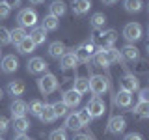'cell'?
I'll list each match as a JSON object with an SVG mask.
<instances>
[{"instance_id":"obj_1","label":"cell","mask_w":149,"mask_h":140,"mask_svg":"<svg viewBox=\"0 0 149 140\" xmlns=\"http://www.w3.org/2000/svg\"><path fill=\"white\" fill-rule=\"evenodd\" d=\"M116 41H118V32L116 30H104V32H99V34L93 37L91 43L99 47V50H108L114 47Z\"/></svg>"},{"instance_id":"obj_2","label":"cell","mask_w":149,"mask_h":140,"mask_svg":"<svg viewBox=\"0 0 149 140\" xmlns=\"http://www.w3.org/2000/svg\"><path fill=\"white\" fill-rule=\"evenodd\" d=\"M37 86H39V92L43 93V95H50V93H54L58 90V78H56V75H52V73H45L43 77L37 80Z\"/></svg>"},{"instance_id":"obj_3","label":"cell","mask_w":149,"mask_h":140,"mask_svg":"<svg viewBox=\"0 0 149 140\" xmlns=\"http://www.w3.org/2000/svg\"><path fill=\"white\" fill-rule=\"evenodd\" d=\"M17 21L22 28H34L37 24V11L36 9H30V8H24V9H21Z\"/></svg>"},{"instance_id":"obj_4","label":"cell","mask_w":149,"mask_h":140,"mask_svg":"<svg viewBox=\"0 0 149 140\" xmlns=\"http://www.w3.org/2000/svg\"><path fill=\"white\" fill-rule=\"evenodd\" d=\"M93 54H95V45H93L91 41L80 45L77 50H74V58H77V62H80V64H88L93 58Z\"/></svg>"},{"instance_id":"obj_5","label":"cell","mask_w":149,"mask_h":140,"mask_svg":"<svg viewBox=\"0 0 149 140\" xmlns=\"http://www.w3.org/2000/svg\"><path fill=\"white\" fill-rule=\"evenodd\" d=\"M142 36H143L142 24H138V22H129V24H125V28H123V37L129 41V43L138 41Z\"/></svg>"},{"instance_id":"obj_6","label":"cell","mask_w":149,"mask_h":140,"mask_svg":"<svg viewBox=\"0 0 149 140\" xmlns=\"http://www.w3.org/2000/svg\"><path fill=\"white\" fill-rule=\"evenodd\" d=\"M90 90L95 93L97 97L102 95V93L108 90V78L101 77V75H93V77L90 78Z\"/></svg>"},{"instance_id":"obj_7","label":"cell","mask_w":149,"mask_h":140,"mask_svg":"<svg viewBox=\"0 0 149 140\" xmlns=\"http://www.w3.org/2000/svg\"><path fill=\"white\" fill-rule=\"evenodd\" d=\"M86 108L88 112H90V116H91V120L93 118H101L102 114H104V110H106V106H104V101L101 99V97H93V99L86 105Z\"/></svg>"},{"instance_id":"obj_8","label":"cell","mask_w":149,"mask_h":140,"mask_svg":"<svg viewBox=\"0 0 149 140\" xmlns=\"http://www.w3.org/2000/svg\"><path fill=\"white\" fill-rule=\"evenodd\" d=\"M125 127H127V120L123 118V116H112L110 121H108V133L112 134H119V133H123Z\"/></svg>"},{"instance_id":"obj_9","label":"cell","mask_w":149,"mask_h":140,"mask_svg":"<svg viewBox=\"0 0 149 140\" xmlns=\"http://www.w3.org/2000/svg\"><path fill=\"white\" fill-rule=\"evenodd\" d=\"M119 86H121V90L123 92H129V93H134L140 88V82H138V78L134 77V75H130L127 73L123 78L119 80Z\"/></svg>"},{"instance_id":"obj_10","label":"cell","mask_w":149,"mask_h":140,"mask_svg":"<svg viewBox=\"0 0 149 140\" xmlns=\"http://www.w3.org/2000/svg\"><path fill=\"white\" fill-rule=\"evenodd\" d=\"M26 67H28V73H32V75H39V73H45L49 65H47V62H45L43 58H39V56H36V58L28 60Z\"/></svg>"},{"instance_id":"obj_11","label":"cell","mask_w":149,"mask_h":140,"mask_svg":"<svg viewBox=\"0 0 149 140\" xmlns=\"http://www.w3.org/2000/svg\"><path fill=\"white\" fill-rule=\"evenodd\" d=\"M0 67H2L4 73H15L19 69V60L15 58V54H8L2 58V64H0Z\"/></svg>"},{"instance_id":"obj_12","label":"cell","mask_w":149,"mask_h":140,"mask_svg":"<svg viewBox=\"0 0 149 140\" xmlns=\"http://www.w3.org/2000/svg\"><path fill=\"white\" fill-rule=\"evenodd\" d=\"M80 101H82V95L78 92H74V90H67L63 93V105L67 106V108H74V106H78L80 105Z\"/></svg>"},{"instance_id":"obj_13","label":"cell","mask_w":149,"mask_h":140,"mask_svg":"<svg viewBox=\"0 0 149 140\" xmlns=\"http://www.w3.org/2000/svg\"><path fill=\"white\" fill-rule=\"evenodd\" d=\"M28 37H30V41L36 47L37 45H43L45 41H47V30H45L43 26H34V28H32V32L28 34Z\"/></svg>"},{"instance_id":"obj_14","label":"cell","mask_w":149,"mask_h":140,"mask_svg":"<svg viewBox=\"0 0 149 140\" xmlns=\"http://www.w3.org/2000/svg\"><path fill=\"white\" fill-rule=\"evenodd\" d=\"M114 101H116V105H118V106H121V108H129L130 103H132V93L119 90V92L114 95Z\"/></svg>"},{"instance_id":"obj_15","label":"cell","mask_w":149,"mask_h":140,"mask_svg":"<svg viewBox=\"0 0 149 140\" xmlns=\"http://www.w3.org/2000/svg\"><path fill=\"white\" fill-rule=\"evenodd\" d=\"M119 52H121V58L127 60V62H136L140 58V52H138V49L134 45H125Z\"/></svg>"},{"instance_id":"obj_16","label":"cell","mask_w":149,"mask_h":140,"mask_svg":"<svg viewBox=\"0 0 149 140\" xmlns=\"http://www.w3.org/2000/svg\"><path fill=\"white\" fill-rule=\"evenodd\" d=\"M24 37H28V32H26V28H22V26H17V28H13V30H9V41H11L13 45H19Z\"/></svg>"},{"instance_id":"obj_17","label":"cell","mask_w":149,"mask_h":140,"mask_svg":"<svg viewBox=\"0 0 149 140\" xmlns=\"http://www.w3.org/2000/svg\"><path fill=\"white\" fill-rule=\"evenodd\" d=\"M91 6V0H73V11L77 15H86Z\"/></svg>"},{"instance_id":"obj_18","label":"cell","mask_w":149,"mask_h":140,"mask_svg":"<svg viewBox=\"0 0 149 140\" xmlns=\"http://www.w3.org/2000/svg\"><path fill=\"white\" fill-rule=\"evenodd\" d=\"M43 123H52V121L56 120V116H54V110H52V105H43V108H41L39 112V116H37Z\"/></svg>"},{"instance_id":"obj_19","label":"cell","mask_w":149,"mask_h":140,"mask_svg":"<svg viewBox=\"0 0 149 140\" xmlns=\"http://www.w3.org/2000/svg\"><path fill=\"white\" fill-rule=\"evenodd\" d=\"M77 58H74V52H65L62 58H60V65H62L63 71H69V69H73L74 65H77Z\"/></svg>"},{"instance_id":"obj_20","label":"cell","mask_w":149,"mask_h":140,"mask_svg":"<svg viewBox=\"0 0 149 140\" xmlns=\"http://www.w3.org/2000/svg\"><path fill=\"white\" fill-rule=\"evenodd\" d=\"M65 11H67V6H65V2H62V0H54V2L50 4V13H49V15L60 19L62 15H65Z\"/></svg>"},{"instance_id":"obj_21","label":"cell","mask_w":149,"mask_h":140,"mask_svg":"<svg viewBox=\"0 0 149 140\" xmlns=\"http://www.w3.org/2000/svg\"><path fill=\"white\" fill-rule=\"evenodd\" d=\"M49 54L52 56V58L60 60L65 54V45L62 43V41H54V43H50L49 45Z\"/></svg>"},{"instance_id":"obj_22","label":"cell","mask_w":149,"mask_h":140,"mask_svg":"<svg viewBox=\"0 0 149 140\" xmlns=\"http://www.w3.org/2000/svg\"><path fill=\"white\" fill-rule=\"evenodd\" d=\"M26 105L28 103H24L22 99H15L11 103V116L13 118H19V116H24L26 114Z\"/></svg>"},{"instance_id":"obj_23","label":"cell","mask_w":149,"mask_h":140,"mask_svg":"<svg viewBox=\"0 0 149 140\" xmlns=\"http://www.w3.org/2000/svg\"><path fill=\"white\" fill-rule=\"evenodd\" d=\"M11 125H13V129H15V133H26L28 127H30V121H28L24 116H19V118H13Z\"/></svg>"},{"instance_id":"obj_24","label":"cell","mask_w":149,"mask_h":140,"mask_svg":"<svg viewBox=\"0 0 149 140\" xmlns=\"http://www.w3.org/2000/svg\"><path fill=\"white\" fill-rule=\"evenodd\" d=\"M65 127L71 129V131H80L82 129V123H80V120H78V114H77V112L67 114V118H65Z\"/></svg>"},{"instance_id":"obj_25","label":"cell","mask_w":149,"mask_h":140,"mask_svg":"<svg viewBox=\"0 0 149 140\" xmlns=\"http://www.w3.org/2000/svg\"><path fill=\"white\" fill-rule=\"evenodd\" d=\"M24 90H26V86H24L22 80H11L8 84V92L11 93V95H22Z\"/></svg>"},{"instance_id":"obj_26","label":"cell","mask_w":149,"mask_h":140,"mask_svg":"<svg viewBox=\"0 0 149 140\" xmlns=\"http://www.w3.org/2000/svg\"><path fill=\"white\" fill-rule=\"evenodd\" d=\"M90 24H91V28H95V30H99V28H104V24H106V15L104 13H93L91 15V19H90Z\"/></svg>"},{"instance_id":"obj_27","label":"cell","mask_w":149,"mask_h":140,"mask_svg":"<svg viewBox=\"0 0 149 140\" xmlns=\"http://www.w3.org/2000/svg\"><path fill=\"white\" fill-rule=\"evenodd\" d=\"M123 6L129 13H138L143 8V0H123Z\"/></svg>"},{"instance_id":"obj_28","label":"cell","mask_w":149,"mask_h":140,"mask_svg":"<svg viewBox=\"0 0 149 140\" xmlns=\"http://www.w3.org/2000/svg\"><path fill=\"white\" fill-rule=\"evenodd\" d=\"M74 92H78L82 95V93H86L88 90H90V78H86V77H78L77 80H74V88H73Z\"/></svg>"},{"instance_id":"obj_29","label":"cell","mask_w":149,"mask_h":140,"mask_svg":"<svg viewBox=\"0 0 149 140\" xmlns=\"http://www.w3.org/2000/svg\"><path fill=\"white\" fill-rule=\"evenodd\" d=\"M17 50L21 54H28V52H34V50H36V45L30 41V37H24V39L17 45Z\"/></svg>"},{"instance_id":"obj_30","label":"cell","mask_w":149,"mask_h":140,"mask_svg":"<svg viewBox=\"0 0 149 140\" xmlns=\"http://www.w3.org/2000/svg\"><path fill=\"white\" fill-rule=\"evenodd\" d=\"M41 26H43L47 32L56 30V28L60 26V19H56V17H52V15H45V19H43V24H41Z\"/></svg>"},{"instance_id":"obj_31","label":"cell","mask_w":149,"mask_h":140,"mask_svg":"<svg viewBox=\"0 0 149 140\" xmlns=\"http://www.w3.org/2000/svg\"><path fill=\"white\" fill-rule=\"evenodd\" d=\"M93 60H95V64L99 65L102 69H108L110 64H108V58H106V52L104 50H97L95 54H93Z\"/></svg>"},{"instance_id":"obj_32","label":"cell","mask_w":149,"mask_h":140,"mask_svg":"<svg viewBox=\"0 0 149 140\" xmlns=\"http://www.w3.org/2000/svg\"><path fill=\"white\" fill-rule=\"evenodd\" d=\"M132 112H134V114H138L142 120H146L147 116H149V103H143V101H140L138 105L132 108Z\"/></svg>"},{"instance_id":"obj_33","label":"cell","mask_w":149,"mask_h":140,"mask_svg":"<svg viewBox=\"0 0 149 140\" xmlns=\"http://www.w3.org/2000/svg\"><path fill=\"white\" fill-rule=\"evenodd\" d=\"M106 52V58H108V64L112 65V64H118V62H121V52L118 49H114V47H112V49H108V50H104Z\"/></svg>"},{"instance_id":"obj_34","label":"cell","mask_w":149,"mask_h":140,"mask_svg":"<svg viewBox=\"0 0 149 140\" xmlns=\"http://www.w3.org/2000/svg\"><path fill=\"white\" fill-rule=\"evenodd\" d=\"M41 108H43V103L39 99H34V101H30V105H26V112H30L32 116H39Z\"/></svg>"},{"instance_id":"obj_35","label":"cell","mask_w":149,"mask_h":140,"mask_svg":"<svg viewBox=\"0 0 149 140\" xmlns=\"http://www.w3.org/2000/svg\"><path fill=\"white\" fill-rule=\"evenodd\" d=\"M52 110H54V116L56 118H63V116H67V106L63 105V103H52Z\"/></svg>"},{"instance_id":"obj_36","label":"cell","mask_w":149,"mask_h":140,"mask_svg":"<svg viewBox=\"0 0 149 140\" xmlns=\"http://www.w3.org/2000/svg\"><path fill=\"white\" fill-rule=\"evenodd\" d=\"M77 114H78V120H80L82 127L90 125V121H91V116H90V112H88V108H82V110H78Z\"/></svg>"},{"instance_id":"obj_37","label":"cell","mask_w":149,"mask_h":140,"mask_svg":"<svg viewBox=\"0 0 149 140\" xmlns=\"http://www.w3.org/2000/svg\"><path fill=\"white\" fill-rule=\"evenodd\" d=\"M49 140H69L65 129H54L52 133L49 134Z\"/></svg>"},{"instance_id":"obj_38","label":"cell","mask_w":149,"mask_h":140,"mask_svg":"<svg viewBox=\"0 0 149 140\" xmlns=\"http://www.w3.org/2000/svg\"><path fill=\"white\" fill-rule=\"evenodd\" d=\"M11 41H9V30L6 26H0V47L4 45H9Z\"/></svg>"},{"instance_id":"obj_39","label":"cell","mask_w":149,"mask_h":140,"mask_svg":"<svg viewBox=\"0 0 149 140\" xmlns=\"http://www.w3.org/2000/svg\"><path fill=\"white\" fill-rule=\"evenodd\" d=\"M9 13H11V9H9L4 2H0V21H2V19H8Z\"/></svg>"},{"instance_id":"obj_40","label":"cell","mask_w":149,"mask_h":140,"mask_svg":"<svg viewBox=\"0 0 149 140\" xmlns=\"http://www.w3.org/2000/svg\"><path fill=\"white\" fill-rule=\"evenodd\" d=\"M9 129V121H8V118H4V116H0V136H2L4 133Z\"/></svg>"},{"instance_id":"obj_41","label":"cell","mask_w":149,"mask_h":140,"mask_svg":"<svg viewBox=\"0 0 149 140\" xmlns=\"http://www.w3.org/2000/svg\"><path fill=\"white\" fill-rule=\"evenodd\" d=\"M140 101H143V103H149V90L147 88H143V90H140Z\"/></svg>"},{"instance_id":"obj_42","label":"cell","mask_w":149,"mask_h":140,"mask_svg":"<svg viewBox=\"0 0 149 140\" xmlns=\"http://www.w3.org/2000/svg\"><path fill=\"white\" fill-rule=\"evenodd\" d=\"M4 4L11 9V8H19V6H21V0H4Z\"/></svg>"},{"instance_id":"obj_43","label":"cell","mask_w":149,"mask_h":140,"mask_svg":"<svg viewBox=\"0 0 149 140\" xmlns=\"http://www.w3.org/2000/svg\"><path fill=\"white\" fill-rule=\"evenodd\" d=\"M73 140H93V136L91 134H86V133H78V134H74Z\"/></svg>"},{"instance_id":"obj_44","label":"cell","mask_w":149,"mask_h":140,"mask_svg":"<svg viewBox=\"0 0 149 140\" xmlns=\"http://www.w3.org/2000/svg\"><path fill=\"white\" fill-rule=\"evenodd\" d=\"M123 140H142V136H140V134H136V133H130V134H127Z\"/></svg>"},{"instance_id":"obj_45","label":"cell","mask_w":149,"mask_h":140,"mask_svg":"<svg viewBox=\"0 0 149 140\" xmlns=\"http://www.w3.org/2000/svg\"><path fill=\"white\" fill-rule=\"evenodd\" d=\"M13 140H30V136H28L26 133H17V136L13 138Z\"/></svg>"},{"instance_id":"obj_46","label":"cell","mask_w":149,"mask_h":140,"mask_svg":"<svg viewBox=\"0 0 149 140\" xmlns=\"http://www.w3.org/2000/svg\"><path fill=\"white\" fill-rule=\"evenodd\" d=\"M116 2H119V0H102V4H106V6H114Z\"/></svg>"},{"instance_id":"obj_47","label":"cell","mask_w":149,"mask_h":140,"mask_svg":"<svg viewBox=\"0 0 149 140\" xmlns=\"http://www.w3.org/2000/svg\"><path fill=\"white\" fill-rule=\"evenodd\" d=\"M30 2H32V4H36V6H39V4H43L45 0H30Z\"/></svg>"},{"instance_id":"obj_48","label":"cell","mask_w":149,"mask_h":140,"mask_svg":"<svg viewBox=\"0 0 149 140\" xmlns=\"http://www.w3.org/2000/svg\"><path fill=\"white\" fill-rule=\"evenodd\" d=\"M2 95H4V92H2V88H0V99H2Z\"/></svg>"},{"instance_id":"obj_49","label":"cell","mask_w":149,"mask_h":140,"mask_svg":"<svg viewBox=\"0 0 149 140\" xmlns=\"http://www.w3.org/2000/svg\"><path fill=\"white\" fill-rule=\"evenodd\" d=\"M0 54H2V50H0Z\"/></svg>"},{"instance_id":"obj_50","label":"cell","mask_w":149,"mask_h":140,"mask_svg":"<svg viewBox=\"0 0 149 140\" xmlns=\"http://www.w3.org/2000/svg\"><path fill=\"white\" fill-rule=\"evenodd\" d=\"M0 140H2V136H0Z\"/></svg>"}]
</instances>
